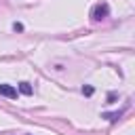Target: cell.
Wrapping results in <instances>:
<instances>
[{"label": "cell", "mask_w": 135, "mask_h": 135, "mask_svg": "<svg viewBox=\"0 0 135 135\" xmlns=\"http://www.w3.org/2000/svg\"><path fill=\"white\" fill-rule=\"evenodd\" d=\"M13 30H15V32H23V25H21V23H13Z\"/></svg>", "instance_id": "6"}, {"label": "cell", "mask_w": 135, "mask_h": 135, "mask_svg": "<svg viewBox=\"0 0 135 135\" xmlns=\"http://www.w3.org/2000/svg\"><path fill=\"white\" fill-rule=\"evenodd\" d=\"M0 95H4L8 99H15L17 97V89L13 84H0Z\"/></svg>", "instance_id": "2"}, {"label": "cell", "mask_w": 135, "mask_h": 135, "mask_svg": "<svg viewBox=\"0 0 135 135\" xmlns=\"http://www.w3.org/2000/svg\"><path fill=\"white\" fill-rule=\"evenodd\" d=\"M122 112H124V110H118V112H108V114H103V118H108L110 122H116V120L122 116Z\"/></svg>", "instance_id": "3"}, {"label": "cell", "mask_w": 135, "mask_h": 135, "mask_svg": "<svg viewBox=\"0 0 135 135\" xmlns=\"http://www.w3.org/2000/svg\"><path fill=\"white\" fill-rule=\"evenodd\" d=\"M110 15V6L105 4V2H99V4H95L93 6V11H91V17H93V21H101V19H105Z\"/></svg>", "instance_id": "1"}, {"label": "cell", "mask_w": 135, "mask_h": 135, "mask_svg": "<svg viewBox=\"0 0 135 135\" xmlns=\"http://www.w3.org/2000/svg\"><path fill=\"white\" fill-rule=\"evenodd\" d=\"M19 93L32 95V84H30V82H19Z\"/></svg>", "instance_id": "4"}, {"label": "cell", "mask_w": 135, "mask_h": 135, "mask_svg": "<svg viewBox=\"0 0 135 135\" xmlns=\"http://www.w3.org/2000/svg\"><path fill=\"white\" fill-rule=\"evenodd\" d=\"M82 93H84L86 97H91V95L95 93V89H93V86H82Z\"/></svg>", "instance_id": "5"}]
</instances>
